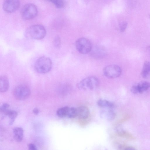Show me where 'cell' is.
I'll return each instance as SVG.
<instances>
[{
  "label": "cell",
  "mask_w": 150,
  "mask_h": 150,
  "mask_svg": "<svg viewBox=\"0 0 150 150\" xmlns=\"http://www.w3.org/2000/svg\"><path fill=\"white\" fill-rule=\"evenodd\" d=\"M25 34L27 38L34 40H40L45 37L46 30L42 25H35L28 28L26 30Z\"/></svg>",
  "instance_id": "6da1fadb"
},
{
  "label": "cell",
  "mask_w": 150,
  "mask_h": 150,
  "mask_svg": "<svg viewBox=\"0 0 150 150\" xmlns=\"http://www.w3.org/2000/svg\"><path fill=\"white\" fill-rule=\"evenodd\" d=\"M52 63L51 59L46 56L39 58L35 62L34 69L38 73L45 74L51 70Z\"/></svg>",
  "instance_id": "7a4b0ae2"
},
{
  "label": "cell",
  "mask_w": 150,
  "mask_h": 150,
  "mask_svg": "<svg viewBox=\"0 0 150 150\" xmlns=\"http://www.w3.org/2000/svg\"><path fill=\"white\" fill-rule=\"evenodd\" d=\"M99 84V81L97 77L91 76L82 80L78 83L77 86L81 90H91L96 88Z\"/></svg>",
  "instance_id": "3957f363"
},
{
  "label": "cell",
  "mask_w": 150,
  "mask_h": 150,
  "mask_svg": "<svg viewBox=\"0 0 150 150\" xmlns=\"http://www.w3.org/2000/svg\"><path fill=\"white\" fill-rule=\"evenodd\" d=\"M36 6L32 3L27 4L24 5L21 10V16L24 20H29L34 18L38 13Z\"/></svg>",
  "instance_id": "277c9868"
},
{
  "label": "cell",
  "mask_w": 150,
  "mask_h": 150,
  "mask_svg": "<svg viewBox=\"0 0 150 150\" xmlns=\"http://www.w3.org/2000/svg\"><path fill=\"white\" fill-rule=\"evenodd\" d=\"M30 94L29 87L24 84H21L16 86L14 89L13 94L17 100H22L28 98Z\"/></svg>",
  "instance_id": "5b68a950"
},
{
  "label": "cell",
  "mask_w": 150,
  "mask_h": 150,
  "mask_svg": "<svg viewBox=\"0 0 150 150\" xmlns=\"http://www.w3.org/2000/svg\"><path fill=\"white\" fill-rule=\"evenodd\" d=\"M75 45L77 51L83 54L89 53L92 47L90 41L84 38L78 39L76 42Z\"/></svg>",
  "instance_id": "8992f818"
},
{
  "label": "cell",
  "mask_w": 150,
  "mask_h": 150,
  "mask_svg": "<svg viewBox=\"0 0 150 150\" xmlns=\"http://www.w3.org/2000/svg\"><path fill=\"white\" fill-rule=\"evenodd\" d=\"M122 69L119 66L115 64L108 65L103 70L104 75L108 78L112 79L120 76L122 73Z\"/></svg>",
  "instance_id": "52a82bcc"
},
{
  "label": "cell",
  "mask_w": 150,
  "mask_h": 150,
  "mask_svg": "<svg viewBox=\"0 0 150 150\" xmlns=\"http://www.w3.org/2000/svg\"><path fill=\"white\" fill-rule=\"evenodd\" d=\"M20 5L19 0H5L3 4V8L6 12L11 13L16 11Z\"/></svg>",
  "instance_id": "ba28073f"
},
{
  "label": "cell",
  "mask_w": 150,
  "mask_h": 150,
  "mask_svg": "<svg viewBox=\"0 0 150 150\" xmlns=\"http://www.w3.org/2000/svg\"><path fill=\"white\" fill-rule=\"evenodd\" d=\"M150 87V83L145 81H142L133 85L131 91L134 94L142 93L148 90Z\"/></svg>",
  "instance_id": "9c48e42d"
},
{
  "label": "cell",
  "mask_w": 150,
  "mask_h": 150,
  "mask_svg": "<svg viewBox=\"0 0 150 150\" xmlns=\"http://www.w3.org/2000/svg\"><path fill=\"white\" fill-rule=\"evenodd\" d=\"M89 53L92 57L98 59L104 57L106 54V52L104 47L97 45L92 46Z\"/></svg>",
  "instance_id": "30bf717a"
},
{
  "label": "cell",
  "mask_w": 150,
  "mask_h": 150,
  "mask_svg": "<svg viewBox=\"0 0 150 150\" xmlns=\"http://www.w3.org/2000/svg\"><path fill=\"white\" fill-rule=\"evenodd\" d=\"M89 115V111L87 107L81 106L77 108V116L81 119L88 118Z\"/></svg>",
  "instance_id": "8fae6325"
},
{
  "label": "cell",
  "mask_w": 150,
  "mask_h": 150,
  "mask_svg": "<svg viewBox=\"0 0 150 150\" xmlns=\"http://www.w3.org/2000/svg\"><path fill=\"white\" fill-rule=\"evenodd\" d=\"M100 115L102 118L108 120H113L115 116V113L112 110L108 109H106L101 111Z\"/></svg>",
  "instance_id": "7c38bea8"
},
{
  "label": "cell",
  "mask_w": 150,
  "mask_h": 150,
  "mask_svg": "<svg viewBox=\"0 0 150 150\" xmlns=\"http://www.w3.org/2000/svg\"><path fill=\"white\" fill-rule=\"evenodd\" d=\"M9 81L7 77L2 75L0 77V91L1 92L7 91L9 88Z\"/></svg>",
  "instance_id": "4fadbf2b"
},
{
  "label": "cell",
  "mask_w": 150,
  "mask_h": 150,
  "mask_svg": "<svg viewBox=\"0 0 150 150\" xmlns=\"http://www.w3.org/2000/svg\"><path fill=\"white\" fill-rule=\"evenodd\" d=\"M142 77L145 79L150 77V62L146 61L144 63L141 72Z\"/></svg>",
  "instance_id": "5bb4252c"
},
{
  "label": "cell",
  "mask_w": 150,
  "mask_h": 150,
  "mask_svg": "<svg viewBox=\"0 0 150 150\" xmlns=\"http://www.w3.org/2000/svg\"><path fill=\"white\" fill-rule=\"evenodd\" d=\"M14 138L15 140L18 142H21L23 138V129L20 127H16L13 130Z\"/></svg>",
  "instance_id": "9a60e30c"
},
{
  "label": "cell",
  "mask_w": 150,
  "mask_h": 150,
  "mask_svg": "<svg viewBox=\"0 0 150 150\" xmlns=\"http://www.w3.org/2000/svg\"><path fill=\"white\" fill-rule=\"evenodd\" d=\"M3 113L8 116L10 118V121L9 123L10 125H12L18 115V113L16 111L11 110L9 109L6 110Z\"/></svg>",
  "instance_id": "2e32d148"
},
{
  "label": "cell",
  "mask_w": 150,
  "mask_h": 150,
  "mask_svg": "<svg viewBox=\"0 0 150 150\" xmlns=\"http://www.w3.org/2000/svg\"><path fill=\"white\" fill-rule=\"evenodd\" d=\"M100 107L106 109H110L114 107L113 104L111 102L104 99H100L97 102Z\"/></svg>",
  "instance_id": "e0dca14e"
},
{
  "label": "cell",
  "mask_w": 150,
  "mask_h": 150,
  "mask_svg": "<svg viewBox=\"0 0 150 150\" xmlns=\"http://www.w3.org/2000/svg\"><path fill=\"white\" fill-rule=\"evenodd\" d=\"M69 107H64L58 109L57 111V115L59 117H67Z\"/></svg>",
  "instance_id": "ac0fdd59"
},
{
  "label": "cell",
  "mask_w": 150,
  "mask_h": 150,
  "mask_svg": "<svg viewBox=\"0 0 150 150\" xmlns=\"http://www.w3.org/2000/svg\"><path fill=\"white\" fill-rule=\"evenodd\" d=\"M76 116H77V108L69 107L67 117L72 118Z\"/></svg>",
  "instance_id": "d6986e66"
},
{
  "label": "cell",
  "mask_w": 150,
  "mask_h": 150,
  "mask_svg": "<svg viewBox=\"0 0 150 150\" xmlns=\"http://www.w3.org/2000/svg\"><path fill=\"white\" fill-rule=\"evenodd\" d=\"M50 1L58 8L63 7L65 4L64 0H50Z\"/></svg>",
  "instance_id": "ffe728a7"
},
{
  "label": "cell",
  "mask_w": 150,
  "mask_h": 150,
  "mask_svg": "<svg viewBox=\"0 0 150 150\" xmlns=\"http://www.w3.org/2000/svg\"><path fill=\"white\" fill-rule=\"evenodd\" d=\"M61 40L60 38L58 36L55 37L53 41L54 46L56 48H59L61 45Z\"/></svg>",
  "instance_id": "44dd1931"
},
{
  "label": "cell",
  "mask_w": 150,
  "mask_h": 150,
  "mask_svg": "<svg viewBox=\"0 0 150 150\" xmlns=\"http://www.w3.org/2000/svg\"><path fill=\"white\" fill-rule=\"evenodd\" d=\"M127 23L126 22H123L120 24V30L121 32H124L126 29L127 26Z\"/></svg>",
  "instance_id": "7402d4cb"
},
{
  "label": "cell",
  "mask_w": 150,
  "mask_h": 150,
  "mask_svg": "<svg viewBox=\"0 0 150 150\" xmlns=\"http://www.w3.org/2000/svg\"><path fill=\"white\" fill-rule=\"evenodd\" d=\"M9 105L7 103H4L1 106L0 108V112H3L6 110L8 109L9 108Z\"/></svg>",
  "instance_id": "603a6c76"
},
{
  "label": "cell",
  "mask_w": 150,
  "mask_h": 150,
  "mask_svg": "<svg viewBox=\"0 0 150 150\" xmlns=\"http://www.w3.org/2000/svg\"><path fill=\"white\" fill-rule=\"evenodd\" d=\"M28 148L29 150H37L36 146L33 144H29L28 145Z\"/></svg>",
  "instance_id": "cb8c5ba5"
},
{
  "label": "cell",
  "mask_w": 150,
  "mask_h": 150,
  "mask_svg": "<svg viewBox=\"0 0 150 150\" xmlns=\"http://www.w3.org/2000/svg\"><path fill=\"white\" fill-rule=\"evenodd\" d=\"M124 149L126 150H134L136 149L134 147L131 146H127L123 147Z\"/></svg>",
  "instance_id": "d4e9b609"
},
{
  "label": "cell",
  "mask_w": 150,
  "mask_h": 150,
  "mask_svg": "<svg viewBox=\"0 0 150 150\" xmlns=\"http://www.w3.org/2000/svg\"><path fill=\"white\" fill-rule=\"evenodd\" d=\"M34 113L36 115H38L39 112L38 109L37 108H35L33 110Z\"/></svg>",
  "instance_id": "484cf974"
},
{
  "label": "cell",
  "mask_w": 150,
  "mask_h": 150,
  "mask_svg": "<svg viewBox=\"0 0 150 150\" xmlns=\"http://www.w3.org/2000/svg\"><path fill=\"white\" fill-rule=\"evenodd\" d=\"M82 2L86 5H87L88 4L90 0H81Z\"/></svg>",
  "instance_id": "4316f807"
},
{
  "label": "cell",
  "mask_w": 150,
  "mask_h": 150,
  "mask_svg": "<svg viewBox=\"0 0 150 150\" xmlns=\"http://www.w3.org/2000/svg\"><path fill=\"white\" fill-rule=\"evenodd\" d=\"M148 52L150 54V45L148 46L147 48Z\"/></svg>",
  "instance_id": "83f0119b"
},
{
  "label": "cell",
  "mask_w": 150,
  "mask_h": 150,
  "mask_svg": "<svg viewBox=\"0 0 150 150\" xmlns=\"http://www.w3.org/2000/svg\"></svg>",
  "instance_id": "f1b7e54d"
}]
</instances>
